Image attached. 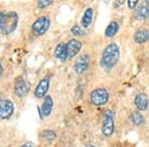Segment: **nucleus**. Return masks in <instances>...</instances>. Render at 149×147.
I'll use <instances>...</instances> for the list:
<instances>
[{
  "label": "nucleus",
  "instance_id": "nucleus-1",
  "mask_svg": "<svg viewBox=\"0 0 149 147\" xmlns=\"http://www.w3.org/2000/svg\"><path fill=\"white\" fill-rule=\"evenodd\" d=\"M119 59V48L115 43L107 45L104 48L102 55V65L107 69H110L114 66Z\"/></svg>",
  "mask_w": 149,
  "mask_h": 147
},
{
  "label": "nucleus",
  "instance_id": "nucleus-2",
  "mask_svg": "<svg viewBox=\"0 0 149 147\" xmlns=\"http://www.w3.org/2000/svg\"><path fill=\"white\" fill-rule=\"evenodd\" d=\"M109 93L107 88H97L93 90L91 93V102L93 105L100 107V105H104L105 103L109 102Z\"/></svg>",
  "mask_w": 149,
  "mask_h": 147
},
{
  "label": "nucleus",
  "instance_id": "nucleus-3",
  "mask_svg": "<svg viewBox=\"0 0 149 147\" xmlns=\"http://www.w3.org/2000/svg\"><path fill=\"white\" fill-rule=\"evenodd\" d=\"M50 25H51L50 18L48 16H41L33 23L32 32L37 36L44 35L50 28Z\"/></svg>",
  "mask_w": 149,
  "mask_h": 147
},
{
  "label": "nucleus",
  "instance_id": "nucleus-4",
  "mask_svg": "<svg viewBox=\"0 0 149 147\" xmlns=\"http://www.w3.org/2000/svg\"><path fill=\"white\" fill-rule=\"evenodd\" d=\"M18 24V15L16 12H6V17L4 21L3 27L1 29V32L3 34H9L12 31H14L17 27Z\"/></svg>",
  "mask_w": 149,
  "mask_h": 147
},
{
  "label": "nucleus",
  "instance_id": "nucleus-5",
  "mask_svg": "<svg viewBox=\"0 0 149 147\" xmlns=\"http://www.w3.org/2000/svg\"><path fill=\"white\" fill-rule=\"evenodd\" d=\"M114 113L111 110H107L104 114V118H103L102 131V134L107 137H109L113 133L114 130V121H113Z\"/></svg>",
  "mask_w": 149,
  "mask_h": 147
},
{
  "label": "nucleus",
  "instance_id": "nucleus-6",
  "mask_svg": "<svg viewBox=\"0 0 149 147\" xmlns=\"http://www.w3.org/2000/svg\"><path fill=\"white\" fill-rule=\"evenodd\" d=\"M14 105L13 102L8 100L0 102V118L7 119L13 114Z\"/></svg>",
  "mask_w": 149,
  "mask_h": 147
},
{
  "label": "nucleus",
  "instance_id": "nucleus-7",
  "mask_svg": "<svg viewBox=\"0 0 149 147\" xmlns=\"http://www.w3.org/2000/svg\"><path fill=\"white\" fill-rule=\"evenodd\" d=\"M81 49V43L77 39L70 40L67 44V59H73Z\"/></svg>",
  "mask_w": 149,
  "mask_h": 147
},
{
  "label": "nucleus",
  "instance_id": "nucleus-8",
  "mask_svg": "<svg viewBox=\"0 0 149 147\" xmlns=\"http://www.w3.org/2000/svg\"><path fill=\"white\" fill-rule=\"evenodd\" d=\"M90 57L88 55H81V57H79L74 64V72L77 74H83L86 69L88 68L90 65Z\"/></svg>",
  "mask_w": 149,
  "mask_h": 147
},
{
  "label": "nucleus",
  "instance_id": "nucleus-9",
  "mask_svg": "<svg viewBox=\"0 0 149 147\" xmlns=\"http://www.w3.org/2000/svg\"><path fill=\"white\" fill-rule=\"evenodd\" d=\"M49 85H50V82L48 79H41L39 82V84L37 85L35 88L34 91V95L36 98H44L46 95L48 90H49Z\"/></svg>",
  "mask_w": 149,
  "mask_h": 147
},
{
  "label": "nucleus",
  "instance_id": "nucleus-10",
  "mask_svg": "<svg viewBox=\"0 0 149 147\" xmlns=\"http://www.w3.org/2000/svg\"><path fill=\"white\" fill-rule=\"evenodd\" d=\"M15 93L18 98H22L27 93V91H29L28 86L26 84V82L24 81L23 78H18L17 81L15 83Z\"/></svg>",
  "mask_w": 149,
  "mask_h": 147
},
{
  "label": "nucleus",
  "instance_id": "nucleus-11",
  "mask_svg": "<svg viewBox=\"0 0 149 147\" xmlns=\"http://www.w3.org/2000/svg\"><path fill=\"white\" fill-rule=\"evenodd\" d=\"M134 103L139 110H146L149 105V100L145 93H138L134 98Z\"/></svg>",
  "mask_w": 149,
  "mask_h": 147
},
{
  "label": "nucleus",
  "instance_id": "nucleus-12",
  "mask_svg": "<svg viewBox=\"0 0 149 147\" xmlns=\"http://www.w3.org/2000/svg\"><path fill=\"white\" fill-rule=\"evenodd\" d=\"M133 39L137 44H142V43L147 42L149 40V30L147 29H138L135 33H134Z\"/></svg>",
  "mask_w": 149,
  "mask_h": 147
},
{
  "label": "nucleus",
  "instance_id": "nucleus-13",
  "mask_svg": "<svg viewBox=\"0 0 149 147\" xmlns=\"http://www.w3.org/2000/svg\"><path fill=\"white\" fill-rule=\"evenodd\" d=\"M93 9L92 7L86 8L83 15V18H81V26L84 28H88L91 25V23L93 21Z\"/></svg>",
  "mask_w": 149,
  "mask_h": 147
},
{
  "label": "nucleus",
  "instance_id": "nucleus-14",
  "mask_svg": "<svg viewBox=\"0 0 149 147\" xmlns=\"http://www.w3.org/2000/svg\"><path fill=\"white\" fill-rule=\"evenodd\" d=\"M53 108V100L50 95H46L44 98V102L42 105V114L44 116H48L51 114Z\"/></svg>",
  "mask_w": 149,
  "mask_h": 147
},
{
  "label": "nucleus",
  "instance_id": "nucleus-15",
  "mask_svg": "<svg viewBox=\"0 0 149 147\" xmlns=\"http://www.w3.org/2000/svg\"><path fill=\"white\" fill-rule=\"evenodd\" d=\"M55 56L57 59L64 61L67 59V45L64 43H61L57 46L56 50H55Z\"/></svg>",
  "mask_w": 149,
  "mask_h": 147
},
{
  "label": "nucleus",
  "instance_id": "nucleus-16",
  "mask_svg": "<svg viewBox=\"0 0 149 147\" xmlns=\"http://www.w3.org/2000/svg\"><path fill=\"white\" fill-rule=\"evenodd\" d=\"M118 29H119L118 23L115 22V21H112V22L109 23V25L107 26V29H105V36L109 38L113 37L118 32Z\"/></svg>",
  "mask_w": 149,
  "mask_h": 147
},
{
  "label": "nucleus",
  "instance_id": "nucleus-17",
  "mask_svg": "<svg viewBox=\"0 0 149 147\" xmlns=\"http://www.w3.org/2000/svg\"><path fill=\"white\" fill-rule=\"evenodd\" d=\"M131 120L135 125H141L144 123V117L140 112L135 111L131 114Z\"/></svg>",
  "mask_w": 149,
  "mask_h": 147
},
{
  "label": "nucleus",
  "instance_id": "nucleus-18",
  "mask_svg": "<svg viewBox=\"0 0 149 147\" xmlns=\"http://www.w3.org/2000/svg\"><path fill=\"white\" fill-rule=\"evenodd\" d=\"M136 16H137L138 19H145L149 16V10L147 9V7L145 6H141L140 8L137 10V13H136Z\"/></svg>",
  "mask_w": 149,
  "mask_h": 147
},
{
  "label": "nucleus",
  "instance_id": "nucleus-19",
  "mask_svg": "<svg viewBox=\"0 0 149 147\" xmlns=\"http://www.w3.org/2000/svg\"><path fill=\"white\" fill-rule=\"evenodd\" d=\"M42 137L47 141H53L55 138H56V133L52 130H44L42 132Z\"/></svg>",
  "mask_w": 149,
  "mask_h": 147
},
{
  "label": "nucleus",
  "instance_id": "nucleus-20",
  "mask_svg": "<svg viewBox=\"0 0 149 147\" xmlns=\"http://www.w3.org/2000/svg\"><path fill=\"white\" fill-rule=\"evenodd\" d=\"M71 31L74 36H81L83 34V31H81V29L79 25H74L73 27H72Z\"/></svg>",
  "mask_w": 149,
  "mask_h": 147
},
{
  "label": "nucleus",
  "instance_id": "nucleus-21",
  "mask_svg": "<svg viewBox=\"0 0 149 147\" xmlns=\"http://www.w3.org/2000/svg\"><path fill=\"white\" fill-rule=\"evenodd\" d=\"M53 2L51 0H41V1L38 2V6L40 7V8H45V7L51 5Z\"/></svg>",
  "mask_w": 149,
  "mask_h": 147
},
{
  "label": "nucleus",
  "instance_id": "nucleus-22",
  "mask_svg": "<svg viewBox=\"0 0 149 147\" xmlns=\"http://www.w3.org/2000/svg\"><path fill=\"white\" fill-rule=\"evenodd\" d=\"M5 17H6V12H1V13H0V31H1L2 27H3Z\"/></svg>",
  "mask_w": 149,
  "mask_h": 147
},
{
  "label": "nucleus",
  "instance_id": "nucleus-23",
  "mask_svg": "<svg viewBox=\"0 0 149 147\" xmlns=\"http://www.w3.org/2000/svg\"><path fill=\"white\" fill-rule=\"evenodd\" d=\"M137 3H138V1L137 0H129L128 1V7L129 8H131V9H133V8H135L136 5H137Z\"/></svg>",
  "mask_w": 149,
  "mask_h": 147
},
{
  "label": "nucleus",
  "instance_id": "nucleus-24",
  "mask_svg": "<svg viewBox=\"0 0 149 147\" xmlns=\"http://www.w3.org/2000/svg\"><path fill=\"white\" fill-rule=\"evenodd\" d=\"M20 147H35V146L33 145L32 143H25V144H23L22 146H20Z\"/></svg>",
  "mask_w": 149,
  "mask_h": 147
},
{
  "label": "nucleus",
  "instance_id": "nucleus-25",
  "mask_svg": "<svg viewBox=\"0 0 149 147\" xmlns=\"http://www.w3.org/2000/svg\"><path fill=\"white\" fill-rule=\"evenodd\" d=\"M146 7H147V9L149 10V0H148L147 2H146Z\"/></svg>",
  "mask_w": 149,
  "mask_h": 147
},
{
  "label": "nucleus",
  "instance_id": "nucleus-26",
  "mask_svg": "<svg viewBox=\"0 0 149 147\" xmlns=\"http://www.w3.org/2000/svg\"><path fill=\"white\" fill-rule=\"evenodd\" d=\"M2 75V66H1V64H0V76Z\"/></svg>",
  "mask_w": 149,
  "mask_h": 147
},
{
  "label": "nucleus",
  "instance_id": "nucleus-27",
  "mask_svg": "<svg viewBox=\"0 0 149 147\" xmlns=\"http://www.w3.org/2000/svg\"><path fill=\"white\" fill-rule=\"evenodd\" d=\"M86 147H95L93 145H92V144H88V145H86Z\"/></svg>",
  "mask_w": 149,
  "mask_h": 147
}]
</instances>
